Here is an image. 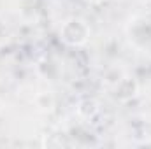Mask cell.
Returning <instances> with one entry per match:
<instances>
[{
  "instance_id": "cell-2",
  "label": "cell",
  "mask_w": 151,
  "mask_h": 149,
  "mask_svg": "<svg viewBox=\"0 0 151 149\" xmlns=\"http://www.w3.org/2000/svg\"><path fill=\"white\" fill-rule=\"evenodd\" d=\"M135 25L141 28V32H139L137 28L130 27V28H128L130 40H132L134 44H137V42H139V39H142V42H141V46H139V47H144V46H148V44L151 42V21H150V19H141V23H137V21H135Z\"/></svg>"
},
{
  "instance_id": "cell-1",
  "label": "cell",
  "mask_w": 151,
  "mask_h": 149,
  "mask_svg": "<svg viewBox=\"0 0 151 149\" xmlns=\"http://www.w3.org/2000/svg\"><path fill=\"white\" fill-rule=\"evenodd\" d=\"M91 35L90 25L86 23V19L79 18V16H72L67 21H63L62 28H60V39L67 44V46H84Z\"/></svg>"
},
{
  "instance_id": "cell-3",
  "label": "cell",
  "mask_w": 151,
  "mask_h": 149,
  "mask_svg": "<svg viewBox=\"0 0 151 149\" xmlns=\"http://www.w3.org/2000/svg\"><path fill=\"white\" fill-rule=\"evenodd\" d=\"M86 2H90V4H100V2H104V0H86Z\"/></svg>"
},
{
  "instance_id": "cell-4",
  "label": "cell",
  "mask_w": 151,
  "mask_h": 149,
  "mask_svg": "<svg viewBox=\"0 0 151 149\" xmlns=\"http://www.w3.org/2000/svg\"><path fill=\"white\" fill-rule=\"evenodd\" d=\"M142 146H151V140H144V142H142Z\"/></svg>"
}]
</instances>
